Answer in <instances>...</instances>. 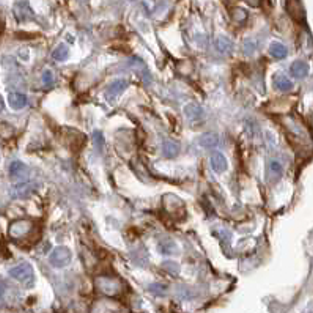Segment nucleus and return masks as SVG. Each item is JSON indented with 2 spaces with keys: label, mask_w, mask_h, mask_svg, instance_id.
<instances>
[{
  "label": "nucleus",
  "mask_w": 313,
  "mask_h": 313,
  "mask_svg": "<svg viewBox=\"0 0 313 313\" xmlns=\"http://www.w3.org/2000/svg\"><path fill=\"white\" fill-rule=\"evenodd\" d=\"M128 80H124V79H118V80H115V82H112L110 85H109V88H107V91H106V96H107V99H115V98H118L121 93L128 88Z\"/></svg>",
  "instance_id": "obj_5"
},
{
  "label": "nucleus",
  "mask_w": 313,
  "mask_h": 313,
  "mask_svg": "<svg viewBox=\"0 0 313 313\" xmlns=\"http://www.w3.org/2000/svg\"><path fill=\"white\" fill-rule=\"evenodd\" d=\"M290 72H291V76L296 77V79H304L309 74V65L302 60L293 61L291 66H290Z\"/></svg>",
  "instance_id": "obj_12"
},
{
  "label": "nucleus",
  "mask_w": 313,
  "mask_h": 313,
  "mask_svg": "<svg viewBox=\"0 0 313 313\" xmlns=\"http://www.w3.org/2000/svg\"><path fill=\"white\" fill-rule=\"evenodd\" d=\"M198 143H200L202 147L206 148V150L216 148L217 145H219V137H217V134H214V132H205V134L200 135V139H198Z\"/></svg>",
  "instance_id": "obj_13"
},
{
  "label": "nucleus",
  "mask_w": 313,
  "mask_h": 313,
  "mask_svg": "<svg viewBox=\"0 0 313 313\" xmlns=\"http://www.w3.org/2000/svg\"><path fill=\"white\" fill-rule=\"evenodd\" d=\"M5 290H6V287H5V284L2 280H0V302H2V299H3V295H5Z\"/></svg>",
  "instance_id": "obj_23"
},
{
  "label": "nucleus",
  "mask_w": 313,
  "mask_h": 313,
  "mask_svg": "<svg viewBox=\"0 0 313 313\" xmlns=\"http://www.w3.org/2000/svg\"><path fill=\"white\" fill-rule=\"evenodd\" d=\"M269 54L277 60H282L287 57V47L280 43H273L269 46Z\"/></svg>",
  "instance_id": "obj_18"
},
{
  "label": "nucleus",
  "mask_w": 313,
  "mask_h": 313,
  "mask_svg": "<svg viewBox=\"0 0 313 313\" xmlns=\"http://www.w3.org/2000/svg\"><path fill=\"white\" fill-rule=\"evenodd\" d=\"M41 79H43V83L46 87H50L52 83H54V72H52L50 69H46L43 72V77H41Z\"/></svg>",
  "instance_id": "obj_20"
},
{
  "label": "nucleus",
  "mask_w": 313,
  "mask_h": 313,
  "mask_svg": "<svg viewBox=\"0 0 313 313\" xmlns=\"http://www.w3.org/2000/svg\"><path fill=\"white\" fill-rule=\"evenodd\" d=\"M32 192H33V186L27 181H19L17 184L11 187L13 198H27Z\"/></svg>",
  "instance_id": "obj_7"
},
{
  "label": "nucleus",
  "mask_w": 313,
  "mask_h": 313,
  "mask_svg": "<svg viewBox=\"0 0 313 313\" xmlns=\"http://www.w3.org/2000/svg\"><path fill=\"white\" fill-rule=\"evenodd\" d=\"M14 16L17 20H20V22H27V20L30 19H33V11H32V8L28 6V3L25 2H20L14 6Z\"/></svg>",
  "instance_id": "obj_9"
},
{
  "label": "nucleus",
  "mask_w": 313,
  "mask_h": 313,
  "mask_svg": "<svg viewBox=\"0 0 313 313\" xmlns=\"http://www.w3.org/2000/svg\"><path fill=\"white\" fill-rule=\"evenodd\" d=\"M184 115L189 121H202L203 120V109L197 106L195 102H189L184 106Z\"/></svg>",
  "instance_id": "obj_8"
},
{
  "label": "nucleus",
  "mask_w": 313,
  "mask_h": 313,
  "mask_svg": "<svg viewBox=\"0 0 313 313\" xmlns=\"http://www.w3.org/2000/svg\"><path fill=\"white\" fill-rule=\"evenodd\" d=\"M96 284L98 288L106 295H115L120 291V282L113 280L112 277H98Z\"/></svg>",
  "instance_id": "obj_4"
},
{
  "label": "nucleus",
  "mask_w": 313,
  "mask_h": 313,
  "mask_svg": "<svg viewBox=\"0 0 313 313\" xmlns=\"http://www.w3.org/2000/svg\"><path fill=\"white\" fill-rule=\"evenodd\" d=\"M9 176L14 181H25L28 178V167L20 161H13L9 165Z\"/></svg>",
  "instance_id": "obj_3"
},
{
  "label": "nucleus",
  "mask_w": 313,
  "mask_h": 313,
  "mask_svg": "<svg viewBox=\"0 0 313 313\" xmlns=\"http://www.w3.org/2000/svg\"><path fill=\"white\" fill-rule=\"evenodd\" d=\"M150 290L154 291V293H161V295H164V293H165V290H167V287H165V285H158V284H154V285L150 287Z\"/></svg>",
  "instance_id": "obj_22"
},
{
  "label": "nucleus",
  "mask_w": 313,
  "mask_h": 313,
  "mask_svg": "<svg viewBox=\"0 0 313 313\" xmlns=\"http://www.w3.org/2000/svg\"><path fill=\"white\" fill-rule=\"evenodd\" d=\"M269 172H271V176H273V181H277L282 176V172H284L282 164L279 161H271L269 162Z\"/></svg>",
  "instance_id": "obj_19"
},
{
  "label": "nucleus",
  "mask_w": 313,
  "mask_h": 313,
  "mask_svg": "<svg viewBox=\"0 0 313 313\" xmlns=\"http://www.w3.org/2000/svg\"><path fill=\"white\" fill-rule=\"evenodd\" d=\"M72 258L71 250L65 246H58L52 250V254L49 255V263L54 268H65L69 265Z\"/></svg>",
  "instance_id": "obj_2"
},
{
  "label": "nucleus",
  "mask_w": 313,
  "mask_h": 313,
  "mask_svg": "<svg viewBox=\"0 0 313 313\" xmlns=\"http://www.w3.org/2000/svg\"><path fill=\"white\" fill-rule=\"evenodd\" d=\"M216 49L219 54H222V55H230L232 54V50H233V43H232V39H228L227 36H219L216 39Z\"/></svg>",
  "instance_id": "obj_14"
},
{
  "label": "nucleus",
  "mask_w": 313,
  "mask_h": 313,
  "mask_svg": "<svg viewBox=\"0 0 313 313\" xmlns=\"http://www.w3.org/2000/svg\"><path fill=\"white\" fill-rule=\"evenodd\" d=\"M273 82H274V87L279 91H290L291 88H293V83H291V80L287 76H284V74H276L273 77Z\"/></svg>",
  "instance_id": "obj_15"
},
{
  "label": "nucleus",
  "mask_w": 313,
  "mask_h": 313,
  "mask_svg": "<svg viewBox=\"0 0 313 313\" xmlns=\"http://www.w3.org/2000/svg\"><path fill=\"white\" fill-rule=\"evenodd\" d=\"M9 230H11V235H13V236L25 235V233H28L30 230H32V224L27 222V221H19V222L13 224Z\"/></svg>",
  "instance_id": "obj_16"
},
{
  "label": "nucleus",
  "mask_w": 313,
  "mask_h": 313,
  "mask_svg": "<svg viewBox=\"0 0 313 313\" xmlns=\"http://www.w3.org/2000/svg\"><path fill=\"white\" fill-rule=\"evenodd\" d=\"M9 276L13 279H16L20 284H25V285H32L33 284V279H35V273H33V268L32 265L28 263H20L14 268L9 269Z\"/></svg>",
  "instance_id": "obj_1"
},
{
  "label": "nucleus",
  "mask_w": 313,
  "mask_h": 313,
  "mask_svg": "<svg viewBox=\"0 0 313 313\" xmlns=\"http://www.w3.org/2000/svg\"><path fill=\"white\" fill-rule=\"evenodd\" d=\"M180 151H181V147H180L178 142H175V140H165L162 143V154H164V158H167V159L176 158V156L180 154Z\"/></svg>",
  "instance_id": "obj_10"
},
{
  "label": "nucleus",
  "mask_w": 313,
  "mask_h": 313,
  "mask_svg": "<svg viewBox=\"0 0 313 313\" xmlns=\"http://www.w3.org/2000/svg\"><path fill=\"white\" fill-rule=\"evenodd\" d=\"M164 266H165V268H169V271H170V273H172V266H170V262H167V263H164ZM173 269H175V273H173V274H176V273H178V266H176V265L173 266Z\"/></svg>",
  "instance_id": "obj_24"
},
{
  "label": "nucleus",
  "mask_w": 313,
  "mask_h": 313,
  "mask_svg": "<svg viewBox=\"0 0 313 313\" xmlns=\"http://www.w3.org/2000/svg\"><path fill=\"white\" fill-rule=\"evenodd\" d=\"M8 104L13 110H22L28 104V99H27V96L24 95V93L13 91V93H9L8 95Z\"/></svg>",
  "instance_id": "obj_6"
},
{
  "label": "nucleus",
  "mask_w": 313,
  "mask_h": 313,
  "mask_svg": "<svg viewBox=\"0 0 313 313\" xmlns=\"http://www.w3.org/2000/svg\"><path fill=\"white\" fill-rule=\"evenodd\" d=\"M69 57V47L66 44H60L52 52V58L55 61H65Z\"/></svg>",
  "instance_id": "obj_17"
},
{
  "label": "nucleus",
  "mask_w": 313,
  "mask_h": 313,
  "mask_svg": "<svg viewBox=\"0 0 313 313\" xmlns=\"http://www.w3.org/2000/svg\"><path fill=\"white\" fill-rule=\"evenodd\" d=\"M93 142H95V145L99 150H102V147H104V135L99 131L93 132Z\"/></svg>",
  "instance_id": "obj_21"
},
{
  "label": "nucleus",
  "mask_w": 313,
  "mask_h": 313,
  "mask_svg": "<svg viewBox=\"0 0 313 313\" xmlns=\"http://www.w3.org/2000/svg\"><path fill=\"white\" fill-rule=\"evenodd\" d=\"M80 2H87V0H80Z\"/></svg>",
  "instance_id": "obj_26"
},
{
  "label": "nucleus",
  "mask_w": 313,
  "mask_h": 313,
  "mask_svg": "<svg viewBox=\"0 0 313 313\" xmlns=\"http://www.w3.org/2000/svg\"><path fill=\"white\" fill-rule=\"evenodd\" d=\"M5 109V102H3V99H2V96H0V112H2Z\"/></svg>",
  "instance_id": "obj_25"
},
{
  "label": "nucleus",
  "mask_w": 313,
  "mask_h": 313,
  "mask_svg": "<svg viewBox=\"0 0 313 313\" xmlns=\"http://www.w3.org/2000/svg\"><path fill=\"white\" fill-rule=\"evenodd\" d=\"M210 164H211V169L216 173H224L228 169V162L222 153H214L210 159Z\"/></svg>",
  "instance_id": "obj_11"
}]
</instances>
